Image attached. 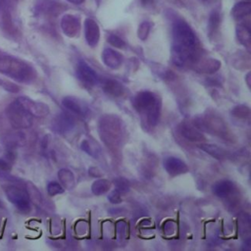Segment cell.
Instances as JSON below:
<instances>
[{
    "label": "cell",
    "instance_id": "1",
    "mask_svg": "<svg viewBox=\"0 0 251 251\" xmlns=\"http://www.w3.org/2000/svg\"><path fill=\"white\" fill-rule=\"evenodd\" d=\"M197 38L189 25L177 20L173 26L172 59L173 62L182 67L187 63H196L197 61Z\"/></svg>",
    "mask_w": 251,
    "mask_h": 251
},
{
    "label": "cell",
    "instance_id": "2",
    "mask_svg": "<svg viewBox=\"0 0 251 251\" xmlns=\"http://www.w3.org/2000/svg\"><path fill=\"white\" fill-rule=\"evenodd\" d=\"M0 74L22 83H30L36 77V72L32 66L11 56L0 57Z\"/></svg>",
    "mask_w": 251,
    "mask_h": 251
},
{
    "label": "cell",
    "instance_id": "3",
    "mask_svg": "<svg viewBox=\"0 0 251 251\" xmlns=\"http://www.w3.org/2000/svg\"><path fill=\"white\" fill-rule=\"evenodd\" d=\"M132 105L136 112L146 119L148 125L151 126L157 125L161 104L155 93L150 91H141L137 93L132 100Z\"/></svg>",
    "mask_w": 251,
    "mask_h": 251
},
{
    "label": "cell",
    "instance_id": "4",
    "mask_svg": "<svg viewBox=\"0 0 251 251\" xmlns=\"http://www.w3.org/2000/svg\"><path fill=\"white\" fill-rule=\"evenodd\" d=\"M100 137L109 147L118 146L122 139V125L118 118L103 117L99 124Z\"/></svg>",
    "mask_w": 251,
    "mask_h": 251
},
{
    "label": "cell",
    "instance_id": "5",
    "mask_svg": "<svg viewBox=\"0 0 251 251\" xmlns=\"http://www.w3.org/2000/svg\"><path fill=\"white\" fill-rule=\"evenodd\" d=\"M6 116L15 128H26L32 125V116L17 100L8 105Z\"/></svg>",
    "mask_w": 251,
    "mask_h": 251
},
{
    "label": "cell",
    "instance_id": "6",
    "mask_svg": "<svg viewBox=\"0 0 251 251\" xmlns=\"http://www.w3.org/2000/svg\"><path fill=\"white\" fill-rule=\"evenodd\" d=\"M5 194L8 200L22 213H28L30 211V200L25 189L14 184L6 185L4 187Z\"/></svg>",
    "mask_w": 251,
    "mask_h": 251
},
{
    "label": "cell",
    "instance_id": "7",
    "mask_svg": "<svg viewBox=\"0 0 251 251\" xmlns=\"http://www.w3.org/2000/svg\"><path fill=\"white\" fill-rule=\"evenodd\" d=\"M200 126H203L202 128L204 130L212 132L214 134L221 135L222 137L225 135H227L226 126L225 122L218 116L208 115V116L204 117L200 122ZM200 126H196V127H198Z\"/></svg>",
    "mask_w": 251,
    "mask_h": 251
},
{
    "label": "cell",
    "instance_id": "8",
    "mask_svg": "<svg viewBox=\"0 0 251 251\" xmlns=\"http://www.w3.org/2000/svg\"><path fill=\"white\" fill-rule=\"evenodd\" d=\"M17 101L32 116L36 118H44L49 114V107L42 102L33 101L27 97H19Z\"/></svg>",
    "mask_w": 251,
    "mask_h": 251
},
{
    "label": "cell",
    "instance_id": "9",
    "mask_svg": "<svg viewBox=\"0 0 251 251\" xmlns=\"http://www.w3.org/2000/svg\"><path fill=\"white\" fill-rule=\"evenodd\" d=\"M76 75L85 85L92 86L97 83L98 75L95 71L84 61H79L76 67Z\"/></svg>",
    "mask_w": 251,
    "mask_h": 251
},
{
    "label": "cell",
    "instance_id": "10",
    "mask_svg": "<svg viewBox=\"0 0 251 251\" xmlns=\"http://www.w3.org/2000/svg\"><path fill=\"white\" fill-rule=\"evenodd\" d=\"M61 28L68 37H75L80 29L79 17L73 14H66L61 20Z\"/></svg>",
    "mask_w": 251,
    "mask_h": 251
},
{
    "label": "cell",
    "instance_id": "11",
    "mask_svg": "<svg viewBox=\"0 0 251 251\" xmlns=\"http://www.w3.org/2000/svg\"><path fill=\"white\" fill-rule=\"evenodd\" d=\"M164 168L166 172L172 176L185 174L188 171V167L186 166V164L176 157L166 158L164 160Z\"/></svg>",
    "mask_w": 251,
    "mask_h": 251
},
{
    "label": "cell",
    "instance_id": "12",
    "mask_svg": "<svg viewBox=\"0 0 251 251\" xmlns=\"http://www.w3.org/2000/svg\"><path fill=\"white\" fill-rule=\"evenodd\" d=\"M84 36L89 46L94 47L97 45L100 39V29L94 20L88 18L84 21Z\"/></svg>",
    "mask_w": 251,
    "mask_h": 251
},
{
    "label": "cell",
    "instance_id": "13",
    "mask_svg": "<svg viewBox=\"0 0 251 251\" xmlns=\"http://www.w3.org/2000/svg\"><path fill=\"white\" fill-rule=\"evenodd\" d=\"M102 60L108 68L115 70L121 67L124 58L123 55L118 51L111 48H106L102 53Z\"/></svg>",
    "mask_w": 251,
    "mask_h": 251
},
{
    "label": "cell",
    "instance_id": "14",
    "mask_svg": "<svg viewBox=\"0 0 251 251\" xmlns=\"http://www.w3.org/2000/svg\"><path fill=\"white\" fill-rule=\"evenodd\" d=\"M179 131L185 139L191 142H199L205 140L204 135L197 129V127L188 123H181L179 125Z\"/></svg>",
    "mask_w": 251,
    "mask_h": 251
},
{
    "label": "cell",
    "instance_id": "15",
    "mask_svg": "<svg viewBox=\"0 0 251 251\" xmlns=\"http://www.w3.org/2000/svg\"><path fill=\"white\" fill-rule=\"evenodd\" d=\"M235 191V184L228 179H223L215 183L213 186V192L216 196L226 198L233 194Z\"/></svg>",
    "mask_w": 251,
    "mask_h": 251
},
{
    "label": "cell",
    "instance_id": "16",
    "mask_svg": "<svg viewBox=\"0 0 251 251\" xmlns=\"http://www.w3.org/2000/svg\"><path fill=\"white\" fill-rule=\"evenodd\" d=\"M62 104L64 105L65 108H67L68 110H71L72 112L79 115V116H85L88 112L87 106L83 103L80 102L77 98L75 97H65L62 101Z\"/></svg>",
    "mask_w": 251,
    "mask_h": 251
},
{
    "label": "cell",
    "instance_id": "17",
    "mask_svg": "<svg viewBox=\"0 0 251 251\" xmlns=\"http://www.w3.org/2000/svg\"><path fill=\"white\" fill-rule=\"evenodd\" d=\"M195 64V70L199 73L213 74L221 68V62L214 58H205L202 61H197Z\"/></svg>",
    "mask_w": 251,
    "mask_h": 251
},
{
    "label": "cell",
    "instance_id": "18",
    "mask_svg": "<svg viewBox=\"0 0 251 251\" xmlns=\"http://www.w3.org/2000/svg\"><path fill=\"white\" fill-rule=\"evenodd\" d=\"M103 90L106 94L114 97L122 96L125 92V89L122 83L115 79H106L103 83Z\"/></svg>",
    "mask_w": 251,
    "mask_h": 251
},
{
    "label": "cell",
    "instance_id": "19",
    "mask_svg": "<svg viewBox=\"0 0 251 251\" xmlns=\"http://www.w3.org/2000/svg\"><path fill=\"white\" fill-rule=\"evenodd\" d=\"M75 126V121L74 119L67 115V114H61L57 117L55 120L54 127L55 129L61 131V132H66L71 130Z\"/></svg>",
    "mask_w": 251,
    "mask_h": 251
},
{
    "label": "cell",
    "instance_id": "20",
    "mask_svg": "<svg viewBox=\"0 0 251 251\" xmlns=\"http://www.w3.org/2000/svg\"><path fill=\"white\" fill-rule=\"evenodd\" d=\"M251 4L249 1H241L236 3L231 9V16L234 20H241L250 15Z\"/></svg>",
    "mask_w": 251,
    "mask_h": 251
},
{
    "label": "cell",
    "instance_id": "21",
    "mask_svg": "<svg viewBox=\"0 0 251 251\" xmlns=\"http://www.w3.org/2000/svg\"><path fill=\"white\" fill-rule=\"evenodd\" d=\"M236 32V37L238 41L247 49H250L251 45V34H250V28L248 25L245 24L243 25H238L235 29Z\"/></svg>",
    "mask_w": 251,
    "mask_h": 251
},
{
    "label": "cell",
    "instance_id": "22",
    "mask_svg": "<svg viewBox=\"0 0 251 251\" xmlns=\"http://www.w3.org/2000/svg\"><path fill=\"white\" fill-rule=\"evenodd\" d=\"M200 148L204 152H206L207 154H209L210 156H212V157H214L218 160H223V159L227 157V152L225 149H223V148H221V147H219L215 144L203 143V144L200 145Z\"/></svg>",
    "mask_w": 251,
    "mask_h": 251
},
{
    "label": "cell",
    "instance_id": "23",
    "mask_svg": "<svg viewBox=\"0 0 251 251\" xmlns=\"http://www.w3.org/2000/svg\"><path fill=\"white\" fill-rule=\"evenodd\" d=\"M111 187V182L107 179H98L92 183V192L95 195H101L106 193Z\"/></svg>",
    "mask_w": 251,
    "mask_h": 251
},
{
    "label": "cell",
    "instance_id": "24",
    "mask_svg": "<svg viewBox=\"0 0 251 251\" xmlns=\"http://www.w3.org/2000/svg\"><path fill=\"white\" fill-rule=\"evenodd\" d=\"M25 190H26L28 198L31 202H33L36 205H39L41 203V200H42L41 194L34 184H32L31 182H27Z\"/></svg>",
    "mask_w": 251,
    "mask_h": 251
},
{
    "label": "cell",
    "instance_id": "25",
    "mask_svg": "<svg viewBox=\"0 0 251 251\" xmlns=\"http://www.w3.org/2000/svg\"><path fill=\"white\" fill-rule=\"evenodd\" d=\"M58 177H59V179L61 180V182L63 183V185L65 187L71 188L73 186L75 177H74V175L71 171L66 170V169L60 170L59 173H58Z\"/></svg>",
    "mask_w": 251,
    "mask_h": 251
},
{
    "label": "cell",
    "instance_id": "26",
    "mask_svg": "<svg viewBox=\"0 0 251 251\" xmlns=\"http://www.w3.org/2000/svg\"><path fill=\"white\" fill-rule=\"evenodd\" d=\"M220 15L218 12H212L209 18V22H208V30H209V35H213L214 33H216L219 29L220 26Z\"/></svg>",
    "mask_w": 251,
    "mask_h": 251
},
{
    "label": "cell",
    "instance_id": "27",
    "mask_svg": "<svg viewBox=\"0 0 251 251\" xmlns=\"http://www.w3.org/2000/svg\"><path fill=\"white\" fill-rule=\"evenodd\" d=\"M231 114L238 119H248L250 116V109L245 105H237L232 109Z\"/></svg>",
    "mask_w": 251,
    "mask_h": 251
},
{
    "label": "cell",
    "instance_id": "28",
    "mask_svg": "<svg viewBox=\"0 0 251 251\" xmlns=\"http://www.w3.org/2000/svg\"><path fill=\"white\" fill-rule=\"evenodd\" d=\"M150 28H151V25L149 22H142L137 28V36L139 39L141 40H145L150 32Z\"/></svg>",
    "mask_w": 251,
    "mask_h": 251
},
{
    "label": "cell",
    "instance_id": "29",
    "mask_svg": "<svg viewBox=\"0 0 251 251\" xmlns=\"http://www.w3.org/2000/svg\"><path fill=\"white\" fill-rule=\"evenodd\" d=\"M64 191L63 187L56 181H51L47 185V192L50 196H54L57 194H60Z\"/></svg>",
    "mask_w": 251,
    "mask_h": 251
},
{
    "label": "cell",
    "instance_id": "30",
    "mask_svg": "<svg viewBox=\"0 0 251 251\" xmlns=\"http://www.w3.org/2000/svg\"><path fill=\"white\" fill-rule=\"evenodd\" d=\"M107 41L111 45H113L114 47H117V48H124L126 46V43L124 42V40L116 34H110L107 38Z\"/></svg>",
    "mask_w": 251,
    "mask_h": 251
},
{
    "label": "cell",
    "instance_id": "31",
    "mask_svg": "<svg viewBox=\"0 0 251 251\" xmlns=\"http://www.w3.org/2000/svg\"><path fill=\"white\" fill-rule=\"evenodd\" d=\"M115 185L117 190L121 193V192H126L128 190L129 188V182L123 177H119L115 180Z\"/></svg>",
    "mask_w": 251,
    "mask_h": 251
},
{
    "label": "cell",
    "instance_id": "32",
    "mask_svg": "<svg viewBox=\"0 0 251 251\" xmlns=\"http://www.w3.org/2000/svg\"><path fill=\"white\" fill-rule=\"evenodd\" d=\"M12 169V165L9 162V159L0 158V175L8 174Z\"/></svg>",
    "mask_w": 251,
    "mask_h": 251
},
{
    "label": "cell",
    "instance_id": "33",
    "mask_svg": "<svg viewBox=\"0 0 251 251\" xmlns=\"http://www.w3.org/2000/svg\"><path fill=\"white\" fill-rule=\"evenodd\" d=\"M80 147H81V149H82L83 151H85L87 154H89V155H91V156H96L95 148H94L93 144L90 143L89 141L84 140V141L81 143Z\"/></svg>",
    "mask_w": 251,
    "mask_h": 251
},
{
    "label": "cell",
    "instance_id": "34",
    "mask_svg": "<svg viewBox=\"0 0 251 251\" xmlns=\"http://www.w3.org/2000/svg\"><path fill=\"white\" fill-rule=\"evenodd\" d=\"M108 200L113 203V204H119L122 202V198H121V195H120V192L116 189L114 191H112L110 193V195L108 196Z\"/></svg>",
    "mask_w": 251,
    "mask_h": 251
},
{
    "label": "cell",
    "instance_id": "35",
    "mask_svg": "<svg viewBox=\"0 0 251 251\" xmlns=\"http://www.w3.org/2000/svg\"><path fill=\"white\" fill-rule=\"evenodd\" d=\"M175 230V226L174 223L172 221H168L165 225H164V232L168 235H171Z\"/></svg>",
    "mask_w": 251,
    "mask_h": 251
},
{
    "label": "cell",
    "instance_id": "36",
    "mask_svg": "<svg viewBox=\"0 0 251 251\" xmlns=\"http://www.w3.org/2000/svg\"><path fill=\"white\" fill-rule=\"evenodd\" d=\"M3 87L5 89H7L8 91H10V92H17V91H19V87L17 85H15V84L11 83V82H4L3 83Z\"/></svg>",
    "mask_w": 251,
    "mask_h": 251
},
{
    "label": "cell",
    "instance_id": "37",
    "mask_svg": "<svg viewBox=\"0 0 251 251\" xmlns=\"http://www.w3.org/2000/svg\"><path fill=\"white\" fill-rule=\"evenodd\" d=\"M139 2L142 6H149V5L153 4L155 2V0H139Z\"/></svg>",
    "mask_w": 251,
    "mask_h": 251
},
{
    "label": "cell",
    "instance_id": "38",
    "mask_svg": "<svg viewBox=\"0 0 251 251\" xmlns=\"http://www.w3.org/2000/svg\"><path fill=\"white\" fill-rule=\"evenodd\" d=\"M68 1L71 2V3H73V4H75V5H79V4H81V3L84 2V0H68Z\"/></svg>",
    "mask_w": 251,
    "mask_h": 251
},
{
    "label": "cell",
    "instance_id": "39",
    "mask_svg": "<svg viewBox=\"0 0 251 251\" xmlns=\"http://www.w3.org/2000/svg\"><path fill=\"white\" fill-rule=\"evenodd\" d=\"M246 82H247V85H248V87H250V82H249V79H250V73H248L247 75H246Z\"/></svg>",
    "mask_w": 251,
    "mask_h": 251
},
{
    "label": "cell",
    "instance_id": "40",
    "mask_svg": "<svg viewBox=\"0 0 251 251\" xmlns=\"http://www.w3.org/2000/svg\"><path fill=\"white\" fill-rule=\"evenodd\" d=\"M1 207H2V202L0 201V208H1Z\"/></svg>",
    "mask_w": 251,
    "mask_h": 251
},
{
    "label": "cell",
    "instance_id": "41",
    "mask_svg": "<svg viewBox=\"0 0 251 251\" xmlns=\"http://www.w3.org/2000/svg\"><path fill=\"white\" fill-rule=\"evenodd\" d=\"M246 1H249V0H246Z\"/></svg>",
    "mask_w": 251,
    "mask_h": 251
}]
</instances>
